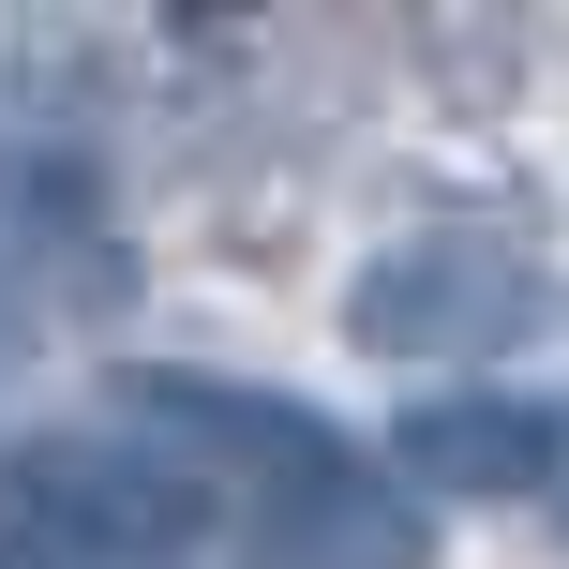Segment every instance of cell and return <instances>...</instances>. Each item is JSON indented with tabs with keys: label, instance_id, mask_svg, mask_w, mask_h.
<instances>
[{
	"label": "cell",
	"instance_id": "cell-1",
	"mask_svg": "<svg viewBox=\"0 0 569 569\" xmlns=\"http://www.w3.org/2000/svg\"><path fill=\"white\" fill-rule=\"evenodd\" d=\"M226 495L136 435H30L0 450V569H196Z\"/></svg>",
	"mask_w": 569,
	"mask_h": 569
},
{
	"label": "cell",
	"instance_id": "cell-2",
	"mask_svg": "<svg viewBox=\"0 0 569 569\" xmlns=\"http://www.w3.org/2000/svg\"><path fill=\"white\" fill-rule=\"evenodd\" d=\"M555 315V284L525 240H480V226H420L405 256H375L345 284V330L375 360H450V345H525Z\"/></svg>",
	"mask_w": 569,
	"mask_h": 569
},
{
	"label": "cell",
	"instance_id": "cell-3",
	"mask_svg": "<svg viewBox=\"0 0 569 569\" xmlns=\"http://www.w3.org/2000/svg\"><path fill=\"white\" fill-rule=\"evenodd\" d=\"M240 569H435V510H420L375 450H345V465H315V480L256 495Z\"/></svg>",
	"mask_w": 569,
	"mask_h": 569
},
{
	"label": "cell",
	"instance_id": "cell-4",
	"mask_svg": "<svg viewBox=\"0 0 569 569\" xmlns=\"http://www.w3.org/2000/svg\"><path fill=\"white\" fill-rule=\"evenodd\" d=\"M555 465H569V420L525 405V390H435V405H405V435H390L405 495H540Z\"/></svg>",
	"mask_w": 569,
	"mask_h": 569
},
{
	"label": "cell",
	"instance_id": "cell-5",
	"mask_svg": "<svg viewBox=\"0 0 569 569\" xmlns=\"http://www.w3.org/2000/svg\"><path fill=\"white\" fill-rule=\"evenodd\" d=\"M46 256H76V284H120V256H106V196H90V166L76 150H0V270H30L46 284Z\"/></svg>",
	"mask_w": 569,
	"mask_h": 569
}]
</instances>
